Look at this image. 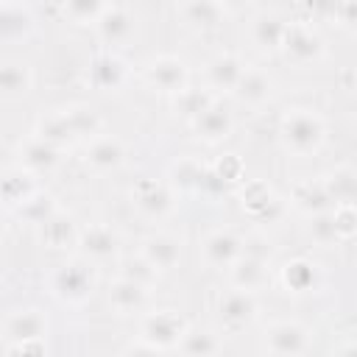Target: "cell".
<instances>
[{
  "label": "cell",
  "mask_w": 357,
  "mask_h": 357,
  "mask_svg": "<svg viewBox=\"0 0 357 357\" xmlns=\"http://www.w3.org/2000/svg\"><path fill=\"white\" fill-rule=\"evenodd\" d=\"M190 123H192L198 139H204L206 145H218V142L229 139V137H231V128H234L231 112L223 109V103H218V100H212V103H209L198 117H192Z\"/></svg>",
  "instance_id": "cell-22"
},
{
  "label": "cell",
  "mask_w": 357,
  "mask_h": 357,
  "mask_svg": "<svg viewBox=\"0 0 357 357\" xmlns=\"http://www.w3.org/2000/svg\"><path fill=\"white\" fill-rule=\"evenodd\" d=\"M45 335H47V315L42 310H17L3 324L8 354H42L45 351Z\"/></svg>",
  "instance_id": "cell-5"
},
{
  "label": "cell",
  "mask_w": 357,
  "mask_h": 357,
  "mask_svg": "<svg viewBox=\"0 0 357 357\" xmlns=\"http://www.w3.org/2000/svg\"><path fill=\"white\" fill-rule=\"evenodd\" d=\"M33 190H36V187H33V176L25 173L22 167L0 178V201L8 204V206H14V209H17Z\"/></svg>",
  "instance_id": "cell-31"
},
{
  "label": "cell",
  "mask_w": 357,
  "mask_h": 357,
  "mask_svg": "<svg viewBox=\"0 0 357 357\" xmlns=\"http://www.w3.org/2000/svg\"><path fill=\"white\" fill-rule=\"evenodd\" d=\"M187 332V321L176 310H151L139 321V343L153 351H176L181 335Z\"/></svg>",
  "instance_id": "cell-6"
},
{
  "label": "cell",
  "mask_w": 357,
  "mask_h": 357,
  "mask_svg": "<svg viewBox=\"0 0 357 357\" xmlns=\"http://www.w3.org/2000/svg\"><path fill=\"white\" fill-rule=\"evenodd\" d=\"M290 204L296 209H301L304 215H312V212H321V209H329L332 206L329 198H326V190H324L321 178L318 181H312V178L296 181L293 190H290Z\"/></svg>",
  "instance_id": "cell-28"
},
{
  "label": "cell",
  "mask_w": 357,
  "mask_h": 357,
  "mask_svg": "<svg viewBox=\"0 0 357 357\" xmlns=\"http://www.w3.org/2000/svg\"><path fill=\"white\" fill-rule=\"evenodd\" d=\"M95 31L109 47H123L137 33V17L123 6H106L95 22Z\"/></svg>",
  "instance_id": "cell-16"
},
{
  "label": "cell",
  "mask_w": 357,
  "mask_h": 357,
  "mask_svg": "<svg viewBox=\"0 0 357 357\" xmlns=\"http://www.w3.org/2000/svg\"><path fill=\"white\" fill-rule=\"evenodd\" d=\"M279 139L282 148L298 159H307L321 151L326 139V123L312 109H290L279 123Z\"/></svg>",
  "instance_id": "cell-1"
},
{
  "label": "cell",
  "mask_w": 357,
  "mask_h": 357,
  "mask_svg": "<svg viewBox=\"0 0 357 357\" xmlns=\"http://www.w3.org/2000/svg\"><path fill=\"white\" fill-rule=\"evenodd\" d=\"M282 56L296 64V67H312L324 59L326 47H324V36L310 25V22H287L284 25V36L279 45Z\"/></svg>",
  "instance_id": "cell-7"
},
{
  "label": "cell",
  "mask_w": 357,
  "mask_h": 357,
  "mask_svg": "<svg viewBox=\"0 0 357 357\" xmlns=\"http://www.w3.org/2000/svg\"><path fill=\"white\" fill-rule=\"evenodd\" d=\"M117 276H126V279L139 282V284H145V287H153V284L159 282V271H156L142 254L126 257V259L120 262V273H117Z\"/></svg>",
  "instance_id": "cell-35"
},
{
  "label": "cell",
  "mask_w": 357,
  "mask_h": 357,
  "mask_svg": "<svg viewBox=\"0 0 357 357\" xmlns=\"http://www.w3.org/2000/svg\"><path fill=\"white\" fill-rule=\"evenodd\" d=\"M103 8L106 0H64V17L73 25H95Z\"/></svg>",
  "instance_id": "cell-36"
},
{
  "label": "cell",
  "mask_w": 357,
  "mask_h": 357,
  "mask_svg": "<svg viewBox=\"0 0 357 357\" xmlns=\"http://www.w3.org/2000/svg\"><path fill=\"white\" fill-rule=\"evenodd\" d=\"M240 103H245V106H251V109H259V106H265L268 100H271V95H273V78L262 70V67H245V73H243V78L237 81V86H234V92H231Z\"/></svg>",
  "instance_id": "cell-23"
},
{
  "label": "cell",
  "mask_w": 357,
  "mask_h": 357,
  "mask_svg": "<svg viewBox=\"0 0 357 357\" xmlns=\"http://www.w3.org/2000/svg\"><path fill=\"white\" fill-rule=\"evenodd\" d=\"M218 3H220V6H226V8H229V6H231V3H240V0H218Z\"/></svg>",
  "instance_id": "cell-41"
},
{
  "label": "cell",
  "mask_w": 357,
  "mask_h": 357,
  "mask_svg": "<svg viewBox=\"0 0 357 357\" xmlns=\"http://www.w3.org/2000/svg\"><path fill=\"white\" fill-rule=\"evenodd\" d=\"M145 81L151 89L165 95H178L187 86V64L178 56H156L145 64Z\"/></svg>",
  "instance_id": "cell-13"
},
{
  "label": "cell",
  "mask_w": 357,
  "mask_h": 357,
  "mask_svg": "<svg viewBox=\"0 0 357 357\" xmlns=\"http://www.w3.org/2000/svg\"><path fill=\"white\" fill-rule=\"evenodd\" d=\"M229 17V8L218 0H181L178 3V20L184 28L195 33H212L218 31Z\"/></svg>",
  "instance_id": "cell-14"
},
{
  "label": "cell",
  "mask_w": 357,
  "mask_h": 357,
  "mask_svg": "<svg viewBox=\"0 0 357 357\" xmlns=\"http://www.w3.org/2000/svg\"><path fill=\"white\" fill-rule=\"evenodd\" d=\"M176 98V109L187 117V120H192V117H198L212 100H215V95H212V89H206V86H184L178 95H173Z\"/></svg>",
  "instance_id": "cell-33"
},
{
  "label": "cell",
  "mask_w": 357,
  "mask_h": 357,
  "mask_svg": "<svg viewBox=\"0 0 357 357\" xmlns=\"http://www.w3.org/2000/svg\"><path fill=\"white\" fill-rule=\"evenodd\" d=\"M89 78H92V84H95L98 89L109 92V89H117V86L123 84V78H126V67H123V61H120L117 56L103 53V56H98V59L92 61V67H89Z\"/></svg>",
  "instance_id": "cell-29"
},
{
  "label": "cell",
  "mask_w": 357,
  "mask_h": 357,
  "mask_svg": "<svg viewBox=\"0 0 357 357\" xmlns=\"http://www.w3.org/2000/svg\"><path fill=\"white\" fill-rule=\"evenodd\" d=\"M257 312H259V304H257V296L251 290L231 287L218 301V318H220V326L229 335H237L245 326H251L254 318H257Z\"/></svg>",
  "instance_id": "cell-9"
},
{
  "label": "cell",
  "mask_w": 357,
  "mask_h": 357,
  "mask_svg": "<svg viewBox=\"0 0 357 357\" xmlns=\"http://www.w3.org/2000/svg\"><path fill=\"white\" fill-rule=\"evenodd\" d=\"M131 204L145 220H165L176 209V190L167 181H139L131 192Z\"/></svg>",
  "instance_id": "cell-10"
},
{
  "label": "cell",
  "mask_w": 357,
  "mask_h": 357,
  "mask_svg": "<svg viewBox=\"0 0 357 357\" xmlns=\"http://www.w3.org/2000/svg\"><path fill=\"white\" fill-rule=\"evenodd\" d=\"M148 301H151V287L131 282L126 276H117L109 287V307L123 318L126 315H142Z\"/></svg>",
  "instance_id": "cell-19"
},
{
  "label": "cell",
  "mask_w": 357,
  "mask_h": 357,
  "mask_svg": "<svg viewBox=\"0 0 357 357\" xmlns=\"http://www.w3.org/2000/svg\"><path fill=\"white\" fill-rule=\"evenodd\" d=\"M61 162V148L50 145L47 139H42L39 134H31L22 148H20V167L31 176H42V173H53Z\"/></svg>",
  "instance_id": "cell-18"
},
{
  "label": "cell",
  "mask_w": 357,
  "mask_h": 357,
  "mask_svg": "<svg viewBox=\"0 0 357 357\" xmlns=\"http://www.w3.org/2000/svg\"><path fill=\"white\" fill-rule=\"evenodd\" d=\"M243 237L231 229H212L201 243V257L212 271H229V265L240 257Z\"/></svg>",
  "instance_id": "cell-15"
},
{
  "label": "cell",
  "mask_w": 357,
  "mask_h": 357,
  "mask_svg": "<svg viewBox=\"0 0 357 357\" xmlns=\"http://www.w3.org/2000/svg\"><path fill=\"white\" fill-rule=\"evenodd\" d=\"M78 254L92 262V265H100V262H109L117 257L120 251V234L109 226V223H89L78 231V243H75Z\"/></svg>",
  "instance_id": "cell-11"
},
{
  "label": "cell",
  "mask_w": 357,
  "mask_h": 357,
  "mask_svg": "<svg viewBox=\"0 0 357 357\" xmlns=\"http://www.w3.org/2000/svg\"><path fill=\"white\" fill-rule=\"evenodd\" d=\"M59 206H56V201H53V195L50 192H39V190H33L20 206H17V215L22 218V220H28L31 226H42L53 212H56Z\"/></svg>",
  "instance_id": "cell-32"
},
{
  "label": "cell",
  "mask_w": 357,
  "mask_h": 357,
  "mask_svg": "<svg viewBox=\"0 0 357 357\" xmlns=\"http://www.w3.org/2000/svg\"><path fill=\"white\" fill-rule=\"evenodd\" d=\"M279 282L290 296H310V293L321 290L324 273H321L318 262H312L310 257H290L279 268Z\"/></svg>",
  "instance_id": "cell-12"
},
{
  "label": "cell",
  "mask_w": 357,
  "mask_h": 357,
  "mask_svg": "<svg viewBox=\"0 0 357 357\" xmlns=\"http://www.w3.org/2000/svg\"><path fill=\"white\" fill-rule=\"evenodd\" d=\"M98 128H100V123L89 109H56V112H50L47 117L39 120L36 134L42 139H47L50 145L64 151V145H70L75 139L95 137Z\"/></svg>",
  "instance_id": "cell-4"
},
{
  "label": "cell",
  "mask_w": 357,
  "mask_h": 357,
  "mask_svg": "<svg viewBox=\"0 0 357 357\" xmlns=\"http://www.w3.org/2000/svg\"><path fill=\"white\" fill-rule=\"evenodd\" d=\"M78 231L81 226L67 215V212H53L42 226H39V237L47 248L53 251H67V248H75L78 243Z\"/></svg>",
  "instance_id": "cell-24"
},
{
  "label": "cell",
  "mask_w": 357,
  "mask_h": 357,
  "mask_svg": "<svg viewBox=\"0 0 357 357\" xmlns=\"http://www.w3.org/2000/svg\"><path fill=\"white\" fill-rule=\"evenodd\" d=\"M6 3H8V6H22L25 0H6Z\"/></svg>",
  "instance_id": "cell-42"
},
{
  "label": "cell",
  "mask_w": 357,
  "mask_h": 357,
  "mask_svg": "<svg viewBox=\"0 0 357 357\" xmlns=\"http://www.w3.org/2000/svg\"><path fill=\"white\" fill-rule=\"evenodd\" d=\"M324 190H326V198L329 204H354V195H357V173L351 165H337L335 170H329L324 178H321Z\"/></svg>",
  "instance_id": "cell-27"
},
{
  "label": "cell",
  "mask_w": 357,
  "mask_h": 357,
  "mask_svg": "<svg viewBox=\"0 0 357 357\" xmlns=\"http://www.w3.org/2000/svg\"><path fill=\"white\" fill-rule=\"evenodd\" d=\"M354 17H357V6L354 0H337V8H335V25L343 28V31H354Z\"/></svg>",
  "instance_id": "cell-39"
},
{
  "label": "cell",
  "mask_w": 357,
  "mask_h": 357,
  "mask_svg": "<svg viewBox=\"0 0 357 357\" xmlns=\"http://www.w3.org/2000/svg\"><path fill=\"white\" fill-rule=\"evenodd\" d=\"M176 351H181V354H201V357L218 354V351H223V337L209 332V329H190L187 326V332L181 335Z\"/></svg>",
  "instance_id": "cell-30"
},
{
  "label": "cell",
  "mask_w": 357,
  "mask_h": 357,
  "mask_svg": "<svg viewBox=\"0 0 357 357\" xmlns=\"http://www.w3.org/2000/svg\"><path fill=\"white\" fill-rule=\"evenodd\" d=\"M201 176H204V165L195 159H181L173 165V190H198L201 187Z\"/></svg>",
  "instance_id": "cell-37"
},
{
  "label": "cell",
  "mask_w": 357,
  "mask_h": 357,
  "mask_svg": "<svg viewBox=\"0 0 357 357\" xmlns=\"http://www.w3.org/2000/svg\"><path fill=\"white\" fill-rule=\"evenodd\" d=\"M354 204H335L332 206V223H335V234H337V243H349L357 231L354 226Z\"/></svg>",
  "instance_id": "cell-38"
},
{
  "label": "cell",
  "mask_w": 357,
  "mask_h": 357,
  "mask_svg": "<svg viewBox=\"0 0 357 357\" xmlns=\"http://www.w3.org/2000/svg\"><path fill=\"white\" fill-rule=\"evenodd\" d=\"M310 349H312L310 329L298 321H273L262 340V351L276 357H296V354H307Z\"/></svg>",
  "instance_id": "cell-8"
},
{
  "label": "cell",
  "mask_w": 357,
  "mask_h": 357,
  "mask_svg": "<svg viewBox=\"0 0 357 357\" xmlns=\"http://www.w3.org/2000/svg\"><path fill=\"white\" fill-rule=\"evenodd\" d=\"M268 276H271V240L259 231L243 237L240 257L229 265L231 287L257 293L259 287L268 284Z\"/></svg>",
  "instance_id": "cell-2"
},
{
  "label": "cell",
  "mask_w": 357,
  "mask_h": 357,
  "mask_svg": "<svg viewBox=\"0 0 357 357\" xmlns=\"http://www.w3.org/2000/svg\"><path fill=\"white\" fill-rule=\"evenodd\" d=\"M139 254L159 273H167V271H173L181 262V237L178 234H170V231H156V234H151V237L142 240Z\"/></svg>",
  "instance_id": "cell-21"
},
{
  "label": "cell",
  "mask_w": 357,
  "mask_h": 357,
  "mask_svg": "<svg viewBox=\"0 0 357 357\" xmlns=\"http://www.w3.org/2000/svg\"><path fill=\"white\" fill-rule=\"evenodd\" d=\"M95 268L92 262L81 259H67L61 265H56L47 273V290L53 298H59L61 304H84L92 298L95 293Z\"/></svg>",
  "instance_id": "cell-3"
},
{
  "label": "cell",
  "mask_w": 357,
  "mask_h": 357,
  "mask_svg": "<svg viewBox=\"0 0 357 357\" xmlns=\"http://www.w3.org/2000/svg\"><path fill=\"white\" fill-rule=\"evenodd\" d=\"M126 162V145L112 134L89 137L84 151V165L95 173H112Z\"/></svg>",
  "instance_id": "cell-17"
},
{
  "label": "cell",
  "mask_w": 357,
  "mask_h": 357,
  "mask_svg": "<svg viewBox=\"0 0 357 357\" xmlns=\"http://www.w3.org/2000/svg\"><path fill=\"white\" fill-rule=\"evenodd\" d=\"M307 218H310L307 234L312 237L315 245H321V248L337 245V234H335V223H332V206L329 209H321V212H312Z\"/></svg>",
  "instance_id": "cell-34"
},
{
  "label": "cell",
  "mask_w": 357,
  "mask_h": 357,
  "mask_svg": "<svg viewBox=\"0 0 357 357\" xmlns=\"http://www.w3.org/2000/svg\"><path fill=\"white\" fill-rule=\"evenodd\" d=\"M284 20L273 11H262L251 20V28H248V36L251 42L262 50V53H276L279 45H282V36H284Z\"/></svg>",
  "instance_id": "cell-25"
},
{
  "label": "cell",
  "mask_w": 357,
  "mask_h": 357,
  "mask_svg": "<svg viewBox=\"0 0 357 357\" xmlns=\"http://www.w3.org/2000/svg\"><path fill=\"white\" fill-rule=\"evenodd\" d=\"M245 67L248 64L237 53H218V56H212L206 61V70H204L206 89H212V92H234V86L243 78Z\"/></svg>",
  "instance_id": "cell-20"
},
{
  "label": "cell",
  "mask_w": 357,
  "mask_h": 357,
  "mask_svg": "<svg viewBox=\"0 0 357 357\" xmlns=\"http://www.w3.org/2000/svg\"><path fill=\"white\" fill-rule=\"evenodd\" d=\"M307 8L315 20H324V22H332L335 20V8H337V0H307Z\"/></svg>",
  "instance_id": "cell-40"
},
{
  "label": "cell",
  "mask_w": 357,
  "mask_h": 357,
  "mask_svg": "<svg viewBox=\"0 0 357 357\" xmlns=\"http://www.w3.org/2000/svg\"><path fill=\"white\" fill-rule=\"evenodd\" d=\"M33 73L25 61H3L0 64V98L3 100H20L31 92Z\"/></svg>",
  "instance_id": "cell-26"
}]
</instances>
